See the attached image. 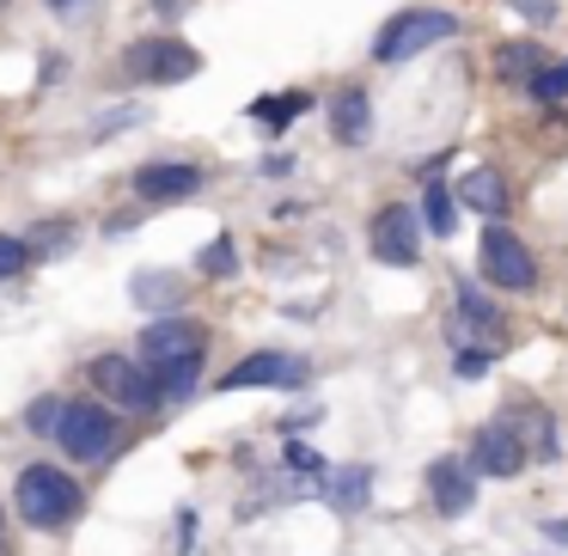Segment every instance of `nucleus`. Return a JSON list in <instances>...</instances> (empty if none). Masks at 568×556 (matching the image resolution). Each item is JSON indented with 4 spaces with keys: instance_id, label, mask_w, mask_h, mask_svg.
<instances>
[{
    "instance_id": "1",
    "label": "nucleus",
    "mask_w": 568,
    "mask_h": 556,
    "mask_svg": "<svg viewBox=\"0 0 568 556\" xmlns=\"http://www.w3.org/2000/svg\"><path fill=\"white\" fill-rule=\"evenodd\" d=\"M458 38V13H446V7H404V13H392L379 26V38H373V62L379 68H404L416 62V55L440 50V43Z\"/></svg>"
},
{
    "instance_id": "2",
    "label": "nucleus",
    "mask_w": 568,
    "mask_h": 556,
    "mask_svg": "<svg viewBox=\"0 0 568 556\" xmlns=\"http://www.w3.org/2000/svg\"><path fill=\"white\" fill-rule=\"evenodd\" d=\"M13 507H19V519H26V526L55 532V526H68V519L87 507V495H80V483L68 477V471L26 465V471H19V483H13Z\"/></svg>"
},
{
    "instance_id": "3",
    "label": "nucleus",
    "mask_w": 568,
    "mask_h": 556,
    "mask_svg": "<svg viewBox=\"0 0 568 556\" xmlns=\"http://www.w3.org/2000/svg\"><path fill=\"white\" fill-rule=\"evenodd\" d=\"M477 270L489 287H501V294H531L538 287V257H531V245L514 233V226L489 221L477 239Z\"/></svg>"
},
{
    "instance_id": "4",
    "label": "nucleus",
    "mask_w": 568,
    "mask_h": 556,
    "mask_svg": "<svg viewBox=\"0 0 568 556\" xmlns=\"http://www.w3.org/2000/svg\"><path fill=\"white\" fill-rule=\"evenodd\" d=\"M123 74L135 87H184V80L202 74V55L184 38H141L123 50Z\"/></svg>"
},
{
    "instance_id": "5",
    "label": "nucleus",
    "mask_w": 568,
    "mask_h": 556,
    "mask_svg": "<svg viewBox=\"0 0 568 556\" xmlns=\"http://www.w3.org/2000/svg\"><path fill=\"white\" fill-rule=\"evenodd\" d=\"M367 251H373V263H385V270H409V263H422L416 209H409V202H385V209L367 221Z\"/></svg>"
},
{
    "instance_id": "6",
    "label": "nucleus",
    "mask_w": 568,
    "mask_h": 556,
    "mask_svg": "<svg viewBox=\"0 0 568 556\" xmlns=\"http://www.w3.org/2000/svg\"><path fill=\"white\" fill-rule=\"evenodd\" d=\"M116 416L104 404H87V397H80V404H68L62 410V422H55V446H62L68 458H111L116 453Z\"/></svg>"
},
{
    "instance_id": "7",
    "label": "nucleus",
    "mask_w": 568,
    "mask_h": 556,
    "mask_svg": "<svg viewBox=\"0 0 568 556\" xmlns=\"http://www.w3.org/2000/svg\"><path fill=\"white\" fill-rule=\"evenodd\" d=\"M196 355H209V331H202L196 319H153L148 331H141V361H148V373L153 367H172V361H196Z\"/></svg>"
},
{
    "instance_id": "8",
    "label": "nucleus",
    "mask_w": 568,
    "mask_h": 556,
    "mask_svg": "<svg viewBox=\"0 0 568 556\" xmlns=\"http://www.w3.org/2000/svg\"><path fill=\"white\" fill-rule=\"evenodd\" d=\"M428 495H434V514L440 519L470 514V502H477V465L465 453H440L428 465Z\"/></svg>"
},
{
    "instance_id": "9",
    "label": "nucleus",
    "mask_w": 568,
    "mask_h": 556,
    "mask_svg": "<svg viewBox=\"0 0 568 556\" xmlns=\"http://www.w3.org/2000/svg\"><path fill=\"white\" fill-rule=\"evenodd\" d=\"M465 458L477 465V477H519V471L531 465V458H526V446H519V434L507 428L501 416H495V422H483V428L470 434V453H465Z\"/></svg>"
},
{
    "instance_id": "10",
    "label": "nucleus",
    "mask_w": 568,
    "mask_h": 556,
    "mask_svg": "<svg viewBox=\"0 0 568 556\" xmlns=\"http://www.w3.org/2000/svg\"><path fill=\"white\" fill-rule=\"evenodd\" d=\"M92 385H99L111 404H123V410H153V404H160L148 367H135L129 355H99V361H92Z\"/></svg>"
},
{
    "instance_id": "11",
    "label": "nucleus",
    "mask_w": 568,
    "mask_h": 556,
    "mask_svg": "<svg viewBox=\"0 0 568 556\" xmlns=\"http://www.w3.org/2000/svg\"><path fill=\"white\" fill-rule=\"evenodd\" d=\"M501 422L519 434V446H526L531 465H556L562 458V441H556V416L544 404H531V397H514V404L501 410Z\"/></svg>"
},
{
    "instance_id": "12",
    "label": "nucleus",
    "mask_w": 568,
    "mask_h": 556,
    "mask_svg": "<svg viewBox=\"0 0 568 556\" xmlns=\"http://www.w3.org/2000/svg\"><path fill=\"white\" fill-rule=\"evenodd\" d=\"M453 196H458V209L483 214V221H507V209H514V184H507L501 165H470L453 184Z\"/></svg>"
},
{
    "instance_id": "13",
    "label": "nucleus",
    "mask_w": 568,
    "mask_h": 556,
    "mask_svg": "<svg viewBox=\"0 0 568 556\" xmlns=\"http://www.w3.org/2000/svg\"><path fill=\"white\" fill-rule=\"evenodd\" d=\"M306 380V361L282 355V348H257V355H245L239 367L221 373V392H245V385H300Z\"/></svg>"
},
{
    "instance_id": "14",
    "label": "nucleus",
    "mask_w": 568,
    "mask_h": 556,
    "mask_svg": "<svg viewBox=\"0 0 568 556\" xmlns=\"http://www.w3.org/2000/svg\"><path fill=\"white\" fill-rule=\"evenodd\" d=\"M196 190H202V165H184V160H153L135 172L141 202H190Z\"/></svg>"
},
{
    "instance_id": "15",
    "label": "nucleus",
    "mask_w": 568,
    "mask_h": 556,
    "mask_svg": "<svg viewBox=\"0 0 568 556\" xmlns=\"http://www.w3.org/2000/svg\"><path fill=\"white\" fill-rule=\"evenodd\" d=\"M324 117H331V135L343 141V148H361V141L373 135V99H367V87H336L331 104H324Z\"/></svg>"
},
{
    "instance_id": "16",
    "label": "nucleus",
    "mask_w": 568,
    "mask_h": 556,
    "mask_svg": "<svg viewBox=\"0 0 568 556\" xmlns=\"http://www.w3.org/2000/svg\"><path fill=\"white\" fill-rule=\"evenodd\" d=\"M550 62V50H544L538 38H507L501 50H495V74H501V87H519L526 92L531 87V74Z\"/></svg>"
},
{
    "instance_id": "17",
    "label": "nucleus",
    "mask_w": 568,
    "mask_h": 556,
    "mask_svg": "<svg viewBox=\"0 0 568 556\" xmlns=\"http://www.w3.org/2000/svg\"><path fill=\"white\" fill-rule=\"evenodd\" d=\"M129 300H135L141 312H172L178 300H184V275H172V270H141L135 282H129Z\"/></svg>"
},
{
    "instance_id": "18",
    "label": "nucleus",
    "mask_w": 568,
    "mask_h": 556,
    "mask_svg": "<svg viewBox=\"0 0 568 556\" xmlns=\"http://www.w3.org/2000/svg\"><path fill=\"white\" fill-rule=\"evenodd\" d=\"M324 495H331V507H343V514H361L373 495V471L367 465H348V471H324Z\"/></svg>"
},
{
    "instance_id": "19",
    "label": "nucleus",
    "mask_w": 568,
    "mask_h": 556,
    "mask_svg": "<svg viewBox=\"0 0 568 556\" xmlns=\"http://www.w3.org/2000/svg\"><path fill=\"white\" fill-rule=\"evenodd\" d=\"M526 99L538 104V111H568V55H550V62L531 74Z\"/></svg>"
},
{
    "instance_id": "20",
    "label": "nucleus",
    "mask_w": 568,
    "mask_h": 556,
    "mask_svg": "<svg viewBox=\"0 0 568 556\" xmlns=\"http://www.w3.org/2000/svg\"><path fill=\"white\" fill-rule=\"evenodd\" d=\"M422 226H428L434 239H453V226H458V196L446 184H422Z\"/></svg>"
},
{
    "instance_id": "21",
    "label": "nucleus",
    "mask_w": 568,
    "mask_h": 556,
    "mask_svg": "<svg viewBox=\"0 0 568 556\" xmlns=\"http://www.w3.org/2000/svg\"><path fill=\"white\" fill-rule=\"evenodd\" d=\"M306 111H312V92H270V99L251 104V117H257L263 129H287L294 117H306Z\"/></svg>"
},
{
    "instance_id": "22",
    "label": "nucleus",
    "mask_w": 568,
    "mask_h": 556,
    "mask_svg": "<svg viewBox=\"0 0 568 556\" xmlns=\"http://www.w3.org/2000/svg\"><path fill=\"white\" fill-rule=\"evenodd\" d=\"M148 380H153V392H160V404H178V397L196 392V380H202V355H196V361H172V367H153Z\"/></svg>"
},
{
    "instance_id": "23",
    "label": "nucleus",
    "mask_w": 568,
    "mask_h": 556,
    "mask_svg": "<svg viewBox=\"0 0 568 556\" xmlns=\"http://www.w3.org/2000/svg\"><path fill=\"white\" fill-rule=\"evenodd\" d=\"M202 275H214V282H226V275H239V245L233 239H209V251H202Z\"/></svg>"
},
{
    "instance_id": "24",
    "label": "nucleus",
    "mask_w": 568,
    "mask_h": 556,
    "mask_svg": "<svg viewBox=\"0 0 568 556\" xmlns=\"http://www.w3.org/2000/svg\"><path fill=\"white\" fill-rule=\"evenodd\" d=\"M68 245H74V226L68 221H50V226H38V233L26 239V251H43V257H62Z\"/></svg>"
},
{
    "instance_id": "25",
    "label": "nucleus",
    "mask_w": 568,
    "mask_h": 556,
    "mask_svg": "<svg viewBox=\"0 0 568 556\" xmlns=\"http://www.w3.org/2000/svg\"><path fill=\"white\" fill-rule=\"evenodd\" d=\"M489 361H495V348H458L453 373H458V380H483V373H489Z\"/></svg>"
},
{
    "instance_id": "26",
    "label": "nucleus",
    "mask_w": 568,
    "mask_h": 556,
    "mask_svg": "<svg viewBox=\"0 0 568 556\" xmlns=\"http://www.w3.org/2000/svg\"><path fill=\"white\" fill-rule=\"evenodd\" d=\"M526 26H556V0H507Z\"/></svg>"
},
{
    "instance_id": "27",
    "label": "nucleus",
    "mask_w": 568,
    "mask_h": 556,
    "mask_svg": "<svg viewBox=\"0 0 568 556\" xmlns=\"http://www.w3.org/2000/svg\"><path fill=\"white\" fill-rule=\"evenodd\" d=\"M26 257H31V251H26V239H7V233H0V275L26 270Z\"/></svg>"
},
{
    "instance_id": "28",
    "label": "nucleus",
    "mask_w": 568,
    "mask_h": 556,
    "mask_svg": "<svg viewBox=\"0 0 568 556\" xmlns=\"http://www.w3.org/2000/svg\"><path fill=\"white\" fill-rule=\"evenodd\" d=\"M287 465H294V471H306V477H324V458L312 453L306 441H294V446H287Z\"/></svg>"
},
{
    "instance_id": "29",
    "label": "nucleus",
    "mask_w": 568,
    "mask_h": 556,
    "mask_svg": "<svg viewBox=\"0 0 568 556\" xmlns=\"http://www.w3.org/2000/svg\"><path fill=\"white\" fill-rule=\"evenodd\" d=\"M68 404H55V397H43V404H31V428L38 434H55V422H62Z\"/></svg>"
},
{
    "instance_id": "30",
    "label": "nucleus",
    "mask_w": 568,
    "mask_h": 556,
    "mask_svg": "<svg viewBox=\"0 0 568 556\" xmlns=\"http://www.w3.org/2000/svg\"><path fill=\"white\" fill-rule=\"evenodd\" d=\"M544 538H556V544H568V519H544Z\"/></svg>"
},
{
    "instance_id": "31",
    "label": "nucleus",
    "mask_w": 568,
    "mask_h": 556,
    "mask_svg": "<svg viewBox=\"0 0 568 556\" xmlns=\"http://www.w3.org/2000/svg\"><path fill=\"white\" fill-rule=\"evenodd\" d=\"M43 7H55V13H68V7H80V0H43Z\"/></svg>"
},
{
    "instance_id": "32",
    "label": "nucleus",
    "mask_w": 568,
    "mask_h": 556,
    "mask_svg": "<svg viewBox=\"0 0 568 556\" xmlns=\"http://www.w3.org/2000/svg\"><path fill=\"white\" fill-rule=\"evenodd\" d=\"M153 7H160V13H178V0H153Z\"/></svg>"
},
{
    "instance_id": "33",
    "label": "nucleus",
    "mask_w": 568,
    "mask_h": 556,
    "mask_svg": "<svg viewBox=\"0 0 568 556\" xmlns=\"http://www.w3.org/2000/svg\"><path fill=\"white\" fill-rule=\"evenodd\" d=\"M0 556H13V544H7V538H0Z\"/></svg>"
},
{
    "instance_id": "34",
    "label": "nucleus",
    "mask_w": 568,
    "mask_h": 556,
    "mask_svg": "<svg viewBox=\"0 0 568 556\" xmlns=\"http://www.w3.org/2000/svg\"><path fill=\"white\" fill-rule=\"evenodd\" d=\"M0 7H7V0H0Z\"/></svg>"
}]
</instances>
